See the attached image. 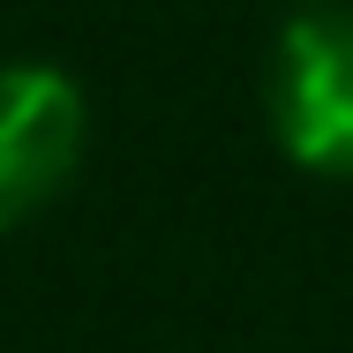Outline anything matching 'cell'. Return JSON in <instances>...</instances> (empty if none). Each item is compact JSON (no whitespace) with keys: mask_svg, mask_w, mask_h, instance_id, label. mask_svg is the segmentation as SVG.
<instances>
[{"mask_svg":"<svg viewBox=\"0 0 353 353\" xmlns=\"http://www.w3.org/2000/svg\"><path fill=\"white\" fill-rule=\"evenodd\" d=\"M83 158V90L61 68H0V225L46 211Z\"/></svg>","mask_w":353,"mask_h":353,"instance_id":"6da1fadb","label":"cell"},{"mask_svg":"<svg viewBox=\"0 0 353 353\" xmlns=\"http://www.w3.org/2000/svg\"><path fill=\"white\" fill-rule=\"evenodd\" d=\"M279 143L308 173H353V15H301L285 30Z\"/></svg>","mask_w":353,"mask_h":353,"instance_id":"7a4b0ae2","label":"cell"}]
</instances>
